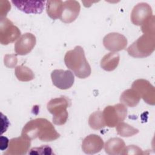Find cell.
<instances>
[{
	"mask_svg": "<svg viewBox=\"0 0 155 155\" xmlns=\"http://www.w3.org/2000/svg\"><path fill=\"white\" fill-rule=\"evenodd\" d=\"M21 135L31 140L38 138L44 142L53 141L60 137L53 125L45 118H37L28 122L23 127Z\"/></svg>",
	"mask_w": 155,
	"mask_h": 155,
	"instance_id": "6da1fadb",
	"label": "cell"
},
{
	"mask_svg": "<svg viewBox=\"0 0 155 155\" xmlns=\"http://www.w3.org/2000/svg\"><path fill=\"white\" fill-rule=\"evenodd\" d=\"M64 62L67 67L80 79L87 78L91 74V67L86 59L84 50L81 46H76L74 49L67 51Z\"/></svg>",
	"mask_w": 155,
	"mask_h": 155,
	"instance_id": "7a4b0ae2",
	"label": "cell"
},
{
	"mask_svg": "<svg viewBox=\"0 0 155 155\" xmlns=\"http://www.w3.org/2000/svg\"><path fill=\"white\" fill-rule=\"evenodd\" d=\"M155 49V35L143 34L127 48L128 54L134 58H145Z\"/></svg>",
	"mask_w": 155,
	"mask_h": 155,
	"instance_id": "3957f363",
	"label": "cell"
},
{
	"mask_svg": "<svg viewBox=\"0 0 155 155\" xmlns=\"http://www.w3.org/2000/svg\"><path fill=\"white\" fill-rule=\"evenodd\" d=\"M70 105V100L66 96H61L51 99L47 105L48 111L53 115V124L62 125L68 119L67 108Z\"/></svg>",
	"mask_w": 155,
	"mask_h": 155,
	"instance_id": "277c9868",
	"label": "cell"
},
{
	"mask_svg": "<svg viewBox=\"0 0 155 155\" xmlns=\"http://www.w3.org/2000/svg\"><path fill=\"white\" fill-rule=\"evenodd\" d=\"M102 113L105 125L113 128L125 120L127 115V108L125 105L119 103L106 107Z\"/></svg>",
	"mask_w": 155,
	"mask_h": 155,
	"instance_id": "5b68a950",
	"label": "cell"
},
{
	"mask_svg": "<svg viewBox=\"0 0 155 155\" xmlns=\"http://www.w3.org/2000/svg\"><path fill=\"white\" fill-rule=\"evenodd\" d=\"M21 36V31L18 27L7 18H1L0 21V42L7 45L13 42Z\"/></svg>",
	"mask_w": 155,
	"mask_h": 155,
	"instance_id": "8992f818",
	"label": "cell"
},
{
	"mask_svg": "<svg viewBox=\"0 0 155 155\" xmlns=\"http://www.w3.org/2000/svg\"><path fill=\"white\" fill-rule=\"evenodd\" d=\"M131 88L134 90L140 98L148 104H155V89L149 81L143 79H137L132 84Z\"/></svg>",
	"mask_w": 155,
	"mask_h": 155,
	"instance_id": "52a82bcc",
	"label": "cell"
},
{
	"mask_svg": "<svg viewBox=\"0 0 155 155\" xmlns=\"http://www.w3.org/2000/svg\"><path fill=\"white\" fill-rule=\"evenodd\" d=\"M53 84L61 90L70 88L74 84V77L70 70H54L51 73Z\"/></svg>",
	"mask_w": 155,
	"mask_h": 155,
	"instance_id": "ba28073f",
	"label": "cell"
},
{
	"mask_svg": "<svg viewBox=\"0 0 155 155\" xmlns=\"http://www.w3.org/2000/svg\"><path fill=\"white\" fill-rule=\"evenodd\" d=\"M153 16L151 6L146 2L136 4L131 13V21L136 25H142L147 19Z\"/></svg>",
	"mask_w": 155,
	"mask_h": 155,
	"instance_id": "9c48e42d",
	"label": "cell"
},
{
	"mask_svg": "<svg viewBox=\"0 0 155 155\" xmlns=\"http://www.w3.org/2000/svg\"><path fill=\"white\" fill-rule=\"evenodd\" d=\"M103 45L107 50L111 52L119 51L126 48L127 39L122 34L112 32L104 36Z\"/></svg>",
	"mask_w": 155,
	"mask_h": 155,
	"instance_id": "30bf717a",
	"label": "cell"
},
{
	"mask_svg": "<svg viewBox=\"0 0 155 155\" xmlns=\"http://www.w3.org/2000/svg\"><path fill=\"white\" fill-rule=\"evenodd\" d=\"M31 140L21 135L20 137L10 139L7 151L4 154L8 155L25 154L30 148Z\"/></svg>",
	"mask_w": 155,
	"mask_h": 155,
	"instance_id": "8fae6325",
	"label": "cell"
},
{
	"mask_svg": "<svg viewBox=\"0 0 155 155\" xmlns=\"http://www.w3.org/2000/svg\"><path fill=\"white\" fill-rule=\"evenodd\" d=\"M36 43L35 36L31 33H25L21 36L15 43V53L18 55H26L33 50Z\"/></svg>",
	"mask_w": 155,
	"mask_h": 155,
	"instance_id": "7c38bea8",
	"label": "cell"
},
{
	"mask_svg": "<svg viewBox=\"0 0 155 155\" xmlns=\"http://www.w3.org/2000/svg\"><path fill=\"white\" fill-rule=\"evenodd\" d=\"M80 10L81 5L79 2L74 0L64 1L60 18L61 21L67 24L74 21L79 14Z\"/></svg>",
	"mask_w": 155,
	"mask_h": 155,
	"instance_id": "4fadbf2b",
	"label": "cell"
},
{
	"mask_svg": "<svg viewBox=\"0 0 155 155\" xmlns=\"http://www.w3.org/2000/svg\"><path fill=\"white\" fill-rule=\"evenodd\" d=\"M12 3L19 10L27 14H40L42 12L45 1H12Z\"/></svg>",
	"mask_w": 155,
	"mask_h": 155,
	"instance_id": "5bb4252c",
	"label": "cell"
},
{
	"mask_svg": "<svg viewBox=\"0 0 155 155\" xmlns=\"http://www.w3.org/2000/svg\"><path fill=\"white\" fill-rule=\"evenodd\" d=\"M104 145L102 139L97 134H91L84 138L82 143L83 151L88 154L100 152Z\"/></svg>",
	"mask_w": 155,
	"mask_h": 155,
	"instance_id": "9a60e30c",
	"label": "cell"
},
{
	"mask_svg": "<svg viewBox=\"0 0 155 155\" xmlns=\"http://www.w3.org/2000/svg\"><path fill=\"white\" fill-rule=\"evenodd\" d=\"M125 147L124 141L119 137L108 139L104 145L105 153L110 155L124 154Z\"/></svg>",
	"mask_w": 155,
	"mask_h": 155,
	"instance_id": "2e32d148",
	"label": "cell"
},
{
	"mask_svg": "<svg viewBox=\"0 0 155 155\" xmlns=\"http://www.w3.org/2000/svg\"><path fill=\"white\" fill-rule=\"evenodd\" d=\"M120 61L119 54L115 52H110L105 54L101 61V67L107 71H111L116 69Z\"/></svg>",
	"mask_w": 155,
	"mask_h": 155,
	"instance_id": "e0dca14e",
	"label": "cell"
},
{
	"mask_svg": "<svg viewBox=\"0 0 155 155\" xmlns=\"http://www.w3.org/2000/svg\"><path fill=\"white\" fill-rule=\"evenodd\" d=\"M63 3L60 0H53L46 1V12L48 16L53 19H60L62 8Z\"/></svg>",
	"mask_w": 155,
	"mask_h": 155,
	"instance_id": "ac0fdd59",
	"label": "cell"
},
{
	"mask_svg": "<svg viewBox=\"0 0 155 155\" xmlns=\"http://www.w3.org/2000/svg\"><path fill=\"white\" fill-rule=\"evenodd\" d=\"M140 99L137 93L133 88L125 90L120 97V101L125 106L134 107L139 102Z\"/></svg>",
	"mask_w": 155,
	"mask_h": 155,
	"instance_id": "d6986e66",
	"label": "cell"
},
{
	"mask_svg": "<svg viewBox=\"0 0 155 155\" xmlns=\"http://www.w3.org/2000/svg\"><path fill=\"white\" fill-rule=\"evenodd\" d=\"M15 74L17 79L22 82H28L35 78V74L33 71L28 67L21 65L15 68Z\"/></svg>",
	"mask_w": 155,
	"mask_h": 155,
	"instance_id": "ffe728a7",
	"label": "cell"
},
{
	"mask_svg": "<svg viewBox=\"0 0 155 155\" xmlns=\"http://www.w3.org/2000/svg\"><path fill=\"white\" fill-rule=\"evenodd\" d=\"M88 124L93 130H99L105 126L103 113L101 111H96L90 114L88 119Z\"/></svg>",
	"mask_w": 155,
	"mask_h": 155,
	"instance_id": "44dd1931",
	"label": "cell"
},
{
	"mask_svg": "<svg viewBox=\"0 0 155 155\" xmlns=\"http://www.w3.org/2000/svg\"><path fill=\"white\" fill-rule=\"evenodd\" d=\"M116 127L117 134L122 137H131L139 133L138 129L124 122L119 123Z\"/></svg>",
	"mask_w": 155,
	"mask_h": 155,
	"instance_id": "7402d4cb",
	"label": "cell"
},
{
	"mask_svg": "<svg viewBox=\"0 0 155 155\" xmlns=\"http://www.w3.org/2000/svg\"><path fill=\"white\" fill-rule=\"evenodd\" d=\"M141 30L143 34L155 35L154 27V16L153 15L151 18L147 19L142 25Z\"/></svg>",
	"mask_w": 155,
	"mask_h": 155,
	"instance_id": "603a6c76",
	"label": "cell"
},
{
	"mask_svg": "<svg viewBox=\"0 0 155 155\" xmlns=\"http://www.w3.org/2000/svg\"><path fill=\"white\" fill-rule=\"evenodd\" d=\"M30 154H53L52 149L47 145H42L40 147H35L30 150L28 153Z\"/></svg>",
	"mask_w": 155,
	"mask_h": 155,
	"instance_id": "cb8c5ba5",
	"label": "cell"
},
{
	"mask_svg": "<svg viewBox=\"0 0 155 155\" xmlns=\"http://www.w3.org/2000/svg\"><path fill=\"white\" fill-rule=\"evenodd\" d=\"M4 65L8 68H14L17 63H18V59L16 54H5L4 59Z\"/></svg>",
	"mask_w": 155,
	"mask_h": 155,
	"instance_id": "d4e9b609",
	"label": "cell"
},
{
	"mask_svg": "<svg viewBox=\"0 0 155 155\" xmlns=\"http://www.w3.org/2000/svg\"><path fill=\"white\" fill-rule=\"evenodd\" d=\"M11 8V5L8 1H0V15L1 18H5Z\"/></svg>",
	"mask_w": 155,
	"mask_h": 155,
	"instance_id": "484cf974",
	"label": "cell"
},
{
	"mask_svg": "<svg viewBox=\"0 0 155 155\" xmlns=\"http://www.w3.org/2000/svg\"><path fill=\"white\" fill-rule=\"evenodd\" d=\"M144 153L137 146L131 145L125 147L124 154H143Z\"/></svg>",
	"mask_w": 155,
	"mask_h": 155,
	"instance_id": "4316f807",
	"label": "cell"
},
{
	"mask_svg": "<svg viewBox=\"0 0 155 155\" xmlns=\"http://www.w3.org/2000/svg\"><path fill=\"white\" fill-rule=\"evenodd\" d=\"M1 139V150H6L9 145V140L7 137L1 136L0 137Z\"/></svg>",
	"mask_w": 155,
	"mask_h": 155,
	"instance_id": "83f0119b",
	"label": "cell"
}]
</instances>
